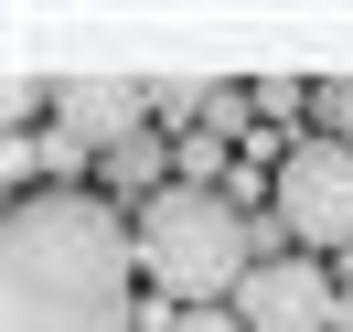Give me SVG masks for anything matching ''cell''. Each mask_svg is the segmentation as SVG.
Returning a JSON list of instances; mask_svg holds the SVG:
<instances>
[{
    "instance_id": "cell-1",
    "label": "cell",
    "mask_w": 353,
    "mask_h": 332,
    "mask_svg": "<svg viewBox=\"0 0 353 332\" xmlns=\"http://www.w3.org/2000/svg\"><path fill=\"white\" fill-rule=\"evenodd\" d=\"M139 236L108 193L43 182L0 215V332H139Z\"/></svg>"
},
{
    "instance_id": "cell-2",
    "label": "cell",
    "mask_w": 353,
    "mask_h": 332,
    "mask_svg": "<svg viewBox=\"0 0 353 332\" xmlns=\"http://www.w3.org/2000/svg\"><path fill=\"white\" fill-rule=\"evenodd\" d=\"M129 236H139V279L172 311H225L246 289V268H257L246 257V204L203 193V182H161L129 215Z\"/></svg>"
},
{
    "instance_id": "cell-3",
    "label": "cell",
    "mask_w": 353,
    "mask_h": 332,
    "mask_svg": "<svg viewBox=\"0 0 353 332\" xmlns=\"http://www.w3.org/2000/svg\"><path fill=\"white\" fill-rule=\"evenodd\" d=\"M268 215L289 225V246L300 257H343L353 246V150L343 139H289L279 150V182H268Z\"/></svg>"
},
{
    "instance_id": "cell-4",
    "label": "cell",
    "mask_w": 353,
    "mask_h": 332,
    "mask_svg": "<svg viewBox=\"0 0 353 332\" xmlns=\"http://www.w3.org/2000/svg\"><path fill=\"white\" fill-rule=\"evenodd\" d=\"M236 322L246 332H343V289L321 279V257H257L246 268V289H236Z\"/></svg>"
},
{
    "instance_id": "cell-5",
    "label": "cell",
    "mask_w": 353,
    "mask_h": 332,
    "mask_svg": "<svg viewBox=\"0 0 353 332\" xmlns=\"http://www.w3.org/2000/svg\"><path fill=\"white\" fill-rule=\"evenodd\" d=\"M54 118H65V139L129 150V139L150 129V86H118V75H65V86H54Z\"/></svg>"
},
{
    "instance_id": "cell-6",
    "label": "cell",
    "mask_w": 353,
    "mask_h": 332,
    "mask_svg": "<svg viewBox=\"0 0 353 332\" xmlns=\"http://www.w3.org/2000/svg\"><path fill=\"white\" fill-rule=\"evenodd\" d=\"M161 182H182V172H172V150H161L150 129H139L129 150H108V204H150Z\"/></svg>"
},
{
    "instance_id": "cell-7",
    "label": "cell",
    "mask_w": 353,
    "mask_h": 332,
    "mask_svg": "<svg viewBox=\"0 0 353 332\" xmlns=\"http://www.w3.org/2000/svg\"><path fill=\"white\" fill-rule=\"evenodd\" d=\"M310 108H321V118H332V139L353 150V75H332V86H310Z\"/></svg>"
},
{
    "instance_id": "cell-8",
    "label": "cell",
    "mask_w": 353,
    "mask_h": 332,
    "mask_svg": "<svg viewBox=\"0 0 353 332\" xmlns=\"http://www.w3.org/2000/svg\"><path fill=\"white\" fill-rule=\"evenodd\" d=\"M172 332H246V322H236V300H225V311H172Z\"/></svg>"
}]
</instances>
